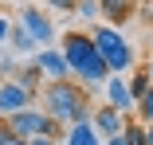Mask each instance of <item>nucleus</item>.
<instances>
[{
  "label": "nucleus",
  "instance_id": "f257e3e1",
  "mask_svg": "<svg viewBox=\"0 0 153 145\" xmlns=\"http://www.w3.org/2000/svg\"><path fill=\"white\" fill-rule=\"evenodd\" d=\"M36 98L43 102V114H51V118L63 122V126L90 118V94H86V86L75 82V78H43Z\"/></svg>",
  "mask_w": 153,
  "mask_h": 145
},
{
  "label": "nucleus",
  "instance_id": "f03ea898",
  "mask_svg": "<svg viewBox=\"0 0 153 145\" xmlns=\"http://www.w3.org/2000/svg\"><path fill=\"white\" fill-rule=\"evenodd\" d=\"M59 51H63V59H67V71L75 82L82 86H102L106 82V63H102V55L94 51V43H90L86 32H63V39H59Z\"/></svg>",
  "mask_w": 153,
  "mask_h": 145
},
{
  "label": "nucleus",
  "instance_id": "7ed1b4c3",
  "mask_svg": "<svg viewBox=\"0 0 153 145\" xmlns=\"http://www.w3.org/2000/svg\"><path fill=\"white\" fill-rule=\"evenodd\" d=\"M90 43H94V51L102 55V63H106V71L110 75H130L134 67H137V59H134V47H130V39L118 32V27H110V24H90Z\"/></svg>",
  "mask_w": 153,
  "mask_h": 145
},
{
  "label": "nucleus",
  "instance_id": "20e7f679",
  "mask_svg": "<svg viewBox=\"0 0 153 145\" xmlns=\"http://www.w3.org/2000/svg\"><path fill=\"white\" fill-rule=\"evenodd\" d=\"M20 27L27 36H32L39 47H55V20L47 16V8H39V4H24L20 8Z\"/></svg>",
  "mask_w": 153,
  "mask_h": 145
},
{
  "label": "nucleus",
  "instance_id": "39448f33",
  "mask_svg": "<svg viewBox=\"0 0 153 145\" xmlns=\"http://www.w3.org/2000/svg\"><path fill=\"white\" fill-rule=\"evenodd\" d=\"M32 102H36V98L27 94L12 75L0 78V118H8V114H16V110H24V106H32Z\"/></svg>",
  "mask_w": 153,
  "mask_h": 145
},
{
  "label": "nucleus",
  "instance_id": "423d86ee",
  "mask_svg": "<svg viewBox=\"0 0 153 145\" xmlns=\"http://www.w3.org/2000/svg\"><path fill=\"white\" fill-rule=\"evenodd\" d=\"M102 90H106V106H114V110H122L130 118L134 114V94H130V86H126V75H106V82H102Z\"/></svg>",
  "mask_w": 153,
  "mask_h": 145
},
{
  "label": "nucleus",
  "instance_id": "0eeeda50",
  "mask_svg": "<svg viewBox=\"0 0 153 145\" xmlns=\"http://www.w3.org/2000/svg\"><path fill=\"white\" fill-rule=\"evenodd\" d=\"M90 126H94V133L98 137H114V133H122V126H126V114L122 110H114V106H90Z\"/></svg>",
  "mask_w": 153,
  "mask_h": 145
},
{
  "label": "nucleus",
  "instance_id": "6e6552de",
  "mask_svg": "<svg viewBox=\"0 0 153 145\" xmlns=\"http://www.w3.org/2000/svg\"><path fill=\"white\" fill-rule=\"evenodd\" d=\"M39 118H43V110H36V106H24V110H16V114H8V129H12V137H20V141H27V137H36L39 133Z\"/></svg>",
  "mask_w": 153,
  "mask_h": 145
},
{
  "label": "nucleus",
  "instance_id": "1a4fd4ad",
  "mask_svg": "<svg viewBox=\"0 0 153 145\" xmlns=\"http://www.w3.org/2000/svg\"><path fill=\"white\" fill-rule=\"evenodd\" d=\"M36 67L43 71V78H71L67 59H63L59 47H39V51H36Z\"/></svg>",
  "mask_w": 153,
  "mask_h": 145
},
{
  "label": "nucleus",
  "instance_id": "9d476101",
  "mask_svg": "<svg viewBox=\"0 0 153 145\" xmlns=\"http://www.w3.org/2000/svg\"><path fill=\"white\" fill-rule=\"evenodd\" d=\"M98 12H102V24L118 27V24H126V20H134L137 4H134V0H98Z\"/></svg>",
  "mask_w": 153,
  "mask_h": 145
},
{
  "label": "nucleus",
  "instance_id": "9b49d317",
  "mask_svg": "<svg viewBox=\"0 0 153 145\" xmlns=\"http://www.w3.org/2000/svg\"><path fill=\"white\" fill-rule=\"evenodd\" d=\"M63 145H102V137L94 133L90 118H82V122H71V126H67V133H63Z\"/></svg>",
  "mask_w": 153,
  "mask_h": 145
},
{
  "label": "nucleus",
  "instance_id": "f8f14e48",
  "mask_svg": "<svg viewBox=\"0 0 153 145\" xmlns=\"http://www.w3.org/2000/svg\"><path fill=\"white\" fill-rule=\"evenodd\" d=\"M12 78H16V82H20V86H24V90L32 94V98L39 94V86H43V71L36 67V59H32V63H16Z\"/></svg>",
  "mask_w": 153,
  "mask_h": 145
},
{
  "label": "nucleus",
  "instance_id": "ddd939ff",
  "mask_svg": "<svg viewBox=\"0 0 153 145\" xmlns=\"http://www.w3.org/2000/svg\"><path fill=\"white\" fill-rule=\"evenodd\" d=\"M8 43H12V51H16V55H27V59H32V55L39 51V43H36L32 36H27L20 24H12V36H8Z\"/></svg>",
  "mask_w": 153,
  "mask_h": 145
},
{
  "label": "nucleus",
  "instance_id": "4468645a",
  "mask_svg": "<svg viewBox=\"0 0 153 145\" xmlns=\"http://www.w3.org/2000/svg\"><path fill=\"white\" fill-rule=\"evenodd\" d=\"M63 133H67V129H63V122H55L51 114H43V118H39V133H36V137H47V141H55V145H59V141H63Z\"/></svg>",
  "mask_w": 153,
  "mask_h": 145
},
{
  "label": "nucleus",
  "instance_id": "2eb2a0df",
  "mask_svg": "<svg viewBox=\"0 0 153 145\" xmlns=\"http://www.w3.org/2000/svg\"><path fill=\"white\" fill-rule=\"evenodd\" d=\"M126 86H130V94H134V102L149 90V86H153V78H149V71L141 67V71H130V78H126Z\"/></svg>",
  "mask_w": 153,
  "mask_h": 145
},
{
  "label": "nucleus",
  "instance_id": "dca6fc26",
  "mask_svg": "<svg viewBox=\"0 0 153 145\" xmlns=\"http://www.w3.org/2000/svg\"><path fill=\"white\" fill-rule=\"evenodd\" d=\"M71 16L86 20V24H98V20H102V12H98V0H75V12H71Z\"/></svg>",
  "mask_w": 153,
  "mask_h": 145
},
{
  "label": "nucleus",
  "instance_id": "f3484780",
  "mask_svg": "<svg viewBox=\"0 0 153 145\" xmlns=\"http://www.w3.org/2000/svg\"><path fill=\"white\" fill-rule=\"evenodd\" d=\"M122 141H126V145H145V126L126 118V126H122Z\"/></svg>",
  "mask_w": 153,
  "mask_h": 145
},
{
  "label": "nucleus",
  "instance_id": "a211bd4d",
  "mask_svg": "<svg viewBox=\"0 0 153 145\" xmlns=\"http://www.w3.org/2000/svg\"><path fill=\"white\" fill-rule=\"evenodd\" d=\"M134 114H137V122H145V126L153 122V86H149V90H145V94L137 98V106H134Z\"/></svg>",
  "mask_w": 153,
  "mask_h": 145
},
{
  "label": "nucleus",
  "instance_id": "6ab92c4d",
  "mask_svg": "<svg viewBox=\"0 0 153 145\" xmlns=\"http://www.w3.org/2000/svg\"><path fill=\"white\" fill-rule=\"evenodd\" d=\"M43 4H47L51 12H63V16H71V12H75V0H43Z\"/></svg>",
  "mask_w": 153,
  "mask_h": 145
},
{
  "label": "nucleus",
  "instance_id": "aec40b11",
  "mask_svg": "<svg viewBox=\"0 0 153 145\" xmlns=\"http://www.w3.org/2000/svg\"><path fill=\"white\" fill-rule=\"evenodd\" d=\"M8 36H12V16H8V12H0V47L8 43Z\"/></svg>",
  "mask_w": 153,
  "mask_h": 145
},
{
  "label": "nucleus",
  "instance_id": "412c9836",
  "mask_svg": "<svg viewBox=\"0 0 153 145\" xmlns=\"http://www.w3.org/2000/svg\"><path fill=\"white\" fill-rule=\"evenodd\" d=\"M16 137H12V129H8V122H0V145H12Z\"/></svg>",
  "mask_w": 153,
  "mask_h": 145
},
{
  "label": "nucleus",
  "instance_id": "4be33fe9",
  "mask_svg": "<svg viewBox=\"0 0 153 145\" xmlns=\"http://www.w3.org/2000/svg\"><path fill=\"white\" fill-rule=\"evenodd\" d=\"M102 145H126V141H122V133H114V137H102Z\"/></svg>",
  "mask_w": 153,
  "mask_h": 145
},
{
  "label": "nucleus",
  "instance_id": "5701e85b",
  "mask_svg": "<svg viewBox=\"0 0 153 145\" xmlns=\"http://www.w3.org/2000/svg\"><path fill=\"white\" fill-rule=\"evenodd\" d=\"M27 145H55V141H47V137H27Z\"/></svg>",
  "mask_w": 153,
  "mask_h": 145
},
{
  "label": "nucleus",
  "instance_id": "b1692460",
  "mask_svg": "<svg viewBox=\"0 0 153 145\" xmlns=\"http://www.w3.org/2000/svg\"><path fill=\"white\" fill-rule=\"evenodd\" d=\"M141 126H145V122H141ZM145 145H153V122L145 126Z\"/></svg>",
  "mask_w": 153,
  "mask_h": 145
},
{
  "label": "nucleus",
  "instance_id": "393cba45",
  "mask_svg": "<svg viewBox=\"0 0 153 145\" xmlns=\"http://www.w3.org/2000/svg\"><path fill=\"white\" fill-rule=\"evenodd\" d=\"M145 71H149V78H153V63H145Z\"/></svg>",
  "mask_w": 153,
  "mask_h": 145
},
{
  "label": "nucleus",
  "instance_id": "a878e982",
  "mask_svg": "<svg viewBox=\"0 0 153 145\" xmlns=\"http://www.w3.org/2000/svg\"><path fill=\"white\" fill-rule=\"evenodd\" d=\"M134 4H153V0H134Z\"/></svg>",
  "mask_w": 153,
  "mask_h": 145
},
{
  "label": "nucleus",
  "instance_id": "bb28decb",
  "mask_svg": "<svg viewBox=\"0 0 153 145\" xmlns=\"http://www.w3.org/2000/svg\"><path fill=\"white\" fill-rule=\"evenodd\" d=\"M12 145H27V141H20V137H16V141H12Z\"/></svg>",
  "mask_w": 153,
  "mask_h": 145
}]
</instances>
